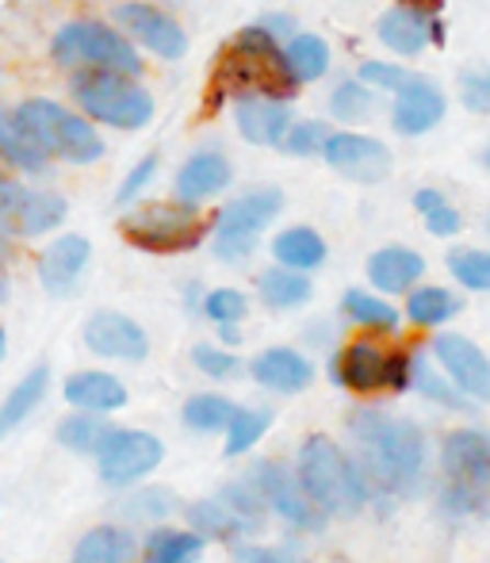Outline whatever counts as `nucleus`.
Masks as SVG:
<instances>
[{"instance_id":"28","label":"nucleus","mask_w":490,"mask_h":563,"mask_svg":"<svg viewBox=\"0 0 490 563\" xmlns=\"http://www.w3.org/2000/svg\"><path fill=\"white\" fill-rule=\"evenodd\" d=\"M0 162H8L12 169H20V173H35V177L51 169V154H46L35 139H31V131L20 123L15 108H12V112H8V108H0Z\"/></svg>"},{"instance_id":"4","label":"nucleus","mask_w":490,"mask_h":563,"mask_svg":"<svg viewBox=\"0 0 490 563\" xmlns=\"http://www.w3.org/2000/svg\"><path fill=\"white\" fill-rule=\"evenodd\" d=\"M69 97L92 123L115 126V131H142L154 119V97L138 85V77L115 74V69H74Z\"/></svg>"},{"instance_id":"31","label":"nucleus","mask_w":490,"mask_h":563,"mask_svg":"<svg viewBox=\"0 0 490 563\" xmlns=\"http://www.w3.org/2000/svg\"><path fill=\"white\" fill-rule=\"evenodd\" d=\"M283 58H288V69H291V77H296V85L303 89V85H314L330 74L334 54H330V43L322 35H314V31H296V35L283 43Z\"/></svg>"},{"instance_id":"30","label":"nucleus","mask_w":490,"mask_h":563,"mask_svg":"<svg viewBox=\"0 0 490 563\" xmlns=\"http://www.w3.org/2000/svg\"><path fill=\"white\" fill-rule=\"evenodd\" d=\"M46 391H51V368H46V364H35L31 372H23V379L4 395V402H0V438L20 430L38 410V402L46 399Z\"/></svg>"},{"instance_id":"43","label":"nucleus","mask_w":490,"mask_h":563,"mask_svg":"<svg viewBox=\"0 0 490 563\" xmlns=\"http://www.w3.org/2000/svg\"><path fill=\"white\" fill-rule=\"evenodd\" d=\"M326 139H330V126L322 123V119H299V123L288 126L280 150H283V154H291V157H322Z\"/></svg>"},{"instance_id":"37","label":"nucleus","mask_w":490,"mask_h":563,"mask_svg":"<svg viewBox=\"0 0 490 563\" xmlns=\"http://www.w3.org/2000/svg\"><path fill=\"white\" fill-rule=\"evenodd\" d=\"M410 387H417L425 399L437 402V407H445V410H471L468 395H464L460 387L445 376L441 364H430L425 356H414V376H410Z\"/></svg>"},{"instance_id":"24","label":"nucleus","mask_w":490,"mask_h":563,"mask_svg":"<svg viewBox=\"0 0 490 563\" xmlns=\"http://www.w3.org/2000/svg\"><path fill=\"white\" fill-rule=\"evenodd\" d=\"M249 376L257 379L260 387L276 391V395H299V391H307V387H311L314 364H311V356H303L299 349L272 345V349H265V353L253 356Z\"/></svg>"},{"instance_id":"47","label":"nucleus","mask_w":490,"mask_h":563,"mask_svg":"<svg viewBox=\"0 0 490 563\" xmlns=\"http://www.w3.org/2000/svg\"><path fill=\"white\" fill-rule=\"evenodd\" d=\"M357 77L365 85H371L376 92H399L402 85L414 77V69H407V66H399V62H360V69H357Z\"/></svg>"},{"instance_id":"15","label":"nucleus","mask_w":490,"mask_h":563,"mask_svg":"<svg viewBox=\"0 0 490 563\" xmlns=\"http://www.w3.org/2000/svg\"><path fill=\"white\" fill-rule=\"evenodd\" d=\"M322 162L334 173H342L345 180H357V185H379V180L391 177V146L376 134L360 131H330L326 146H322Z\"/></svg>"},{"instance_id":"11","label":"nucleus","mask_w":490,"mask_h":563,"mask_svg":"<svg viewBox=\"0 0 490 563\" xmlns=\"http://www.w3.org/2000/svg\"><path fill=\"white\" fill-rule=\"evenodd\" d=\"M283 211V192L280 188H253L226 203L215 216V230H211V253L223 265H242L253 257L260 234L272 227V219Z\"/></svg>"},{"instance_id":"39","label":"nucleus","mask_w":490,"mask_h":563,"mask_svg":"<svg viewBox=\"0 0 490 563\" xmlns=\"http://www.w3.org/2000/svg\"><path fill=\"white\" fill-rule=\"evenodd\" d=\"M414 211L422 216V223H425V230H430L433 238H456L464 230L460 208H453L441 188H417V192H414Z\"/></svg>"},{"instance_id":"49","label":"nucleus","mask_w":490,"mask_h":563,"mask_svg":"<svg viewBox=\"0 0 490 563\" xmlns=\"http://www.w3.org/2000/svg\"><path fill=\"white\" fill-rule=\"evenodd\" d=\"M231 563H307L296 544H253L238 541L231 552Z\"/></svg>"},{"instance_id":"46","label":"nucleus","mask_w":490,"mask_h":563,"mask_svg":"<svg viewBox=\"0 0 490 563\" xmlns=\"http://www.w3.org/2000/svg\"><path fill=\"white\" fill-rule=\"evenodd\" d=\"M460 104L471 115H490V66L460 69Z\"/></svg>"},{"instance_id":"14","label":"nucleus","mask_w":490,"mask_h":563,"mask_svg":"<svg viewBox=\"0 0 490 563\" xmlns=\"http://www.w3.org/2000/svg\"><path fill=\"white\" fill-rule=\"evenodd\" d=\"M115 27L131 38L134 46L149 51L162 62H180L188 54V35L169 12H162L157 4H146V0H123V4L112 8Z\"/></svg>"},{"instance_id":"56","label":"nucleus","mask_w":490,"mask_h":563,"mask_svg":"<svg viewBox=\"0 0 490 563\" xmlns=\"http://www.w3.org/2000/svg\"><path fill=\"white\" fill-rule=\"evenodd\" d=\"M0 257H8V234H0Z\"/></svg>"},{"instance_id":"7","label":"nucleus","mask_w":490,"mask_h":563,"mask_svg":"<svg viewBox=\"0 0 490 563\" xmlns=\"http://www.w3.org/2000/svg\"><path fill=\"white\" fill-rule=\"evenodd\" d=\"M51 58L66 69H115L126 77H142V54L120 27L100 20L62 23L51 38Z\"/></svg>"},{"instance_id":"41","label":"nucleus","mask_w":490,"mask_h":563,"mask_svg":"<svg viewBox=\"0 0 490 563\" xmlns=\"http://www.w3.org/2000/svg\"><path fill=\"white\" fill-rule=\"evenodd\" d=\"M234 402L226 399V395H215V391H203V395H192V399L185 402V410H180V418H185L188 430L196 433H219L231 426L234 418Z\"/></svg>"},{"instance_id":"48","label":"nucleus","mask_w":490,"mask_h":563,"mask_svg":"<svg viewBox=\"0 0 490 563\" xmlns=\"http://www.w3.org/2000/svg\"><path fill=\"white\" fill-rule=\"evenodd\" d=\"M192 364L211 379H226V376H234V372L242 368V361L231 353V349L211 345V341H200V345L192 349Z\"/></svg>"},{"instance_id":"36","label":"nucleus","mask_w":490,"mask_h":563,"mask_svg":"<svg viewBox=\"0 0 490 563\" xmlns=\"http://www.w3.org/2000/svg\"><path fill=\"white\" fill-rule=\"evenodd\" d=\"M112 433H115V426L108 422V418H97L92 410H81V415H69L66 422L58 426L54 438L62 441V449L77 452V456H97V452L108 445Z\"/></svg>"},{"instance_id":"54","label":"nucleus","mask_w":490,"mask_h":563,"mask_svg":"<svg viewBox=\"0 0 490 563\" xmlns=\"http://www.w3.org/2000/svg\"><path fill=\"white\" fill-rule=\"evenodd\" d=\"M8 353V334H4V327H0V356Z\"/></svg>"},{"instance_id":"42","label":"nucleus","mask_w":490,"mask_h":563,"mask_svg":"<svg viewBox=\"0 0 490 563\" xmlns=\"http://www.w3.org/2000/svg\"><path fill=\"white\" fill-rule=\"evenodd\" d=\"M272 426V410L265 407H238L226 426V456H245L249 449H257V441Z\"/></svg>"},{"instance_id":"45","label":"nucleus","mask_w":490,"mask_h":563,"mask_svg":"<svg viewBox=\"0 0 490 563\" xmlns=\"http://www.w3.org/2000/svg\"><path fill=\"white\" fill-rule=\"evenodd\" d=\"M123 510L131 521H162L177 510V495L165 487H146V490H138V495L126 498Z\"/></svg>"},{"instance_id":"35","label":"nucleus","mask_w":490,"mask_h":563,"mask_svg":"<svg viewBox=\"0 0 490 563\" xmlns=\"http://www.w3.org/2000/svg\"><path fill=\"white\" fill-rule=\"evenodd\" d=\"M208 537H200L196 529H154L142 544L146 563H196L203 556Z\"/></svg>"},{"instance_id":"3","label":"nucleus","mask_w":490,"mask_h":563,"mask_svg":"<svg viewBox=\"0 0 490 563\" xmlns=\"http://www.w3.org/2000/svg\"><path fill=\"white\" fill-rule=\"evenodd\" d=\"M299 479H303L307 495L326 510V518H357L368 506V475L334 438L326 433H311L299 445Z\"/></svg>"},{"instance_id":"57","label":"nucleus","mask_w":490,"mask_h":563,"mask_svg":"<svg viewBox=\"0 0 490 563\" xmlns=\"http://www.w3.org/2000/svg\"><path fill=\"white\" fill-rule=\"evenodd\" d=\"M487 234H490V216H487Z\"/></svg>"},{"instance_id":"17","label":"nucleus","mask_w":490,"mask_h":563,"mask_svg":"<svg viewBox=\"0 0 490 563\" xmlns=\"http://www.w3.org/2000/svg\"><path fill=\"white\" fill-rule=\"evenodd\" d=\"M433 361L471 402H490V356L464 334L433 338Z\"/></svg>"},{"instance_id":"29","label":"nucleus","mask_w":490,"mask_h":563,"mask_svg":"<svg viewBox=\"0 0 490 563\" xmlns=\"http://www.w3.org/2000/svg\"><path fill=\"white\" fill-rule=\"evenodd\" d=\"M326 257H330V245L314 227H283L280 234L272 238L276 265L299 268V273H314V268L326 265Z\"/></svg>"},{"instance_id":"40","label":"nucleus","mask_w":490,"mask_h":563,"mask_svg":"<svg viewBox=\"0 0 490 563\" xmlns=\"http://www.w3.org/2000/svg\"><path fill=\"white\" fill-rule=\"evenodd\" d=\"M448 276L460 284L464 291H479L490 296V250H476V245H456L445 257Z\"/></svg>"},{"instance_id":"1","label":"nucleus","mask_w":490,"mask_h":563,"mask_svg":"<svg viewBox=\"0 0 490 563\" xmlns=\"http://www.w3.org/2000/svg\"><path fill=\"white\" fill-rule=\"evenodd\" d=\"M349 433L357 441V464L365 467L368 487L387 495H410L425 475V430L414 418H399L391 410H353Z\"/></svg>"},{"instance_id":"50","label":"nucleus","mask_w":490,"mask_h":563,"mask_svg":"<svg viewBox=\"0 0 490 563\" xmlns=\"http://www.w3.org/2000/svg\"><path fill=\"white\" fill-rule=\"evenodd\" d=\"M157 165H162V162H157V154H146L138 165H134L131 173H126V177H123V185H120V192H115V203H120V208H126V203H134L142 192H146L149 185H154V177H157Z\"/></svg>"},{"instance_id":"16","label":"nucleus","mask_w":490,"mask_h":563,"mask_svg":"<svg viewBox=\"0 0 490 563\" xmlns=\"http://www.w3.org/2000/svg\"><path fill=\"white\" fill-rule=\"evenodd\" d=\"M165 460V445L146 430H115L108 445L97 452V472L108 487H131L146 479L157 464Z\"/></svg>"},{"instance_id":"51","label":"nucleus","mask_w":490,"mask_h":563,"mask_svg":"<svg viewBox=\"0 0 490 563\" xmlns=\"http://www.w3.org/2000/svg\"><path fill=\"white\" fill-rule=\"evenodd\" d=\"M260 27H268L276 38H283V35L291 38V35H296V31H299V27H296V20H291L288 12H268L265 20H260Z\"/></svg>"},{"instance_id":"20","label":"nucleus","mask_w":490,"mask_h":563,"mask_svg":"<svg viewBox=\"0 0 490 563\" xmlns=\"http://www.w3.org/2000/svg\"><path fill=\"white\" fill-rule=\"evenodd\" d=\"M441 20L422 8L410 4H391L376 20V38L383 51H391L394 58H417L430 43H441Z\"/></svg>"},{"instance_id":"34","label":"nucleus","mask_w":490,"mask_h":563,"mask_svg":"<svg viewBox=\"0 0 490 563\" xmlns=\"http://www.w3.org/2000/svg\"><path fill=\"white\" fill-rule=\"evenodd\" d=\"M342 311H345V319L365 327L368 334H391V330H399V307L387 303L383 296H376V291H368V288L345 291Z\"/></svg>"},{"instance_id":"5","label":"nucleus","mask_w":490,"mask_h":563,"mask_svg":"<svg viewBox=\"0 0 490 563\" xmlns=\"http://www.w3.org/2000/svg\"><path fill=\"white\" fill-rule=\"evenodd\" d=\"M215 230V216H203L200 203L185 200H165V203H146V208H134L131 216L120 219L123 242H131L142 253H192L203 238Z\"/></svg>"},{"instance_id":"23","label":"nucleus","mask_w":490,"mask_h":563,"mask_svg":"<svg viewBox=\"0 0 490 563\" xmlns=\"http://www.w3.org/2000/svg\"><path fill=\"white\" fill-rule=\"evenodd\" d=\"M291 119V100L276 97H245L234 100V126L249 146H280Z\"/></svg>"},{"instance_id":"6","label":"nucleus","mask_w":490,"mask_h":563,"mask_svg":"<svg viewBox=\"0 0 490 563\" xmlns=\"http://www.w3.org/2000/svg\"><path fill=\"white\" fill-rule=\"evenodd\" d=\"M15 115L51 157H62L69 165H97L108 154L92 119L51 97H27L23 104H15Z\"/></svg>"},{"instance_id":"38","label":"nucleus","mask_w":490,"mask_h":563,"mask_svg":"<svg viewBox=\"0 0 490 563\" xmlns=\"http://www.w3.org/2000/svg\"><path fill=\"white\" fill-rule=\"evenodd\" d=\"M326 108L337 123H365V119L376 112V89L360 81V77H345V81L334 85Z\"/></svg>"},{"instance_id":"55","label":"nucleus","mask_w":490,"mask_h":563,"mask_svg":"<svg viewBox=\"0 0 490 563\" xmlns=\"http://www.w3.org/2000/svg\"><path fill=\"white\" fill-rule=\"evenodd\" d=\"M479 162H483V169L490 173V142H487V150H483V157H479Z\"/></svg>"},{"instance_id":"13","label":"nucleus","mask_w":490,"mask_h":563,"mask_svg":"<svg viewBox=\"0 0 490 563\" xmlns=\"http://www.w3.org/2000/svg\"><path fill=\"white\" fill-rule=\"evenodd\" d=\"M249 479L257 483L260 498H265L268 510H276V518H283L291 529H303V533H319L326 526V510L307 495L299 472H291L280 460H257L249 472Z\"/></svg>"},{"instance_id":"52","label":"nucleus","mask_w":490,"mask_h":563,"mask_svg":"<svg viewBox=\"0 0 490 563\" xmlns=\"http://www.w3.org/2000/svg\"><path fill=\"white\" fill-rule=\"evenodd\" d=\"M219 334H223L226 345H238V341H242V334H238V330H234V322H226V327H219Z\"/></svg>"},{"instance_id":"25","label":"nucleus","mask_w":490,"mask_h":563,"mask_svg":"<svg viewBox=\"0 0 490 563\" xmlns=\"http://www.w3.org/2000/svg\"><path fill=\"white\" fill-rule=\"evenodd\" d=\"M368 284L383 296H402V291L417 288L425 276V257L410 245H379L365 261Z\"/></svg>"},{"instance_id":"27","label":"nucleus","mask_w":490,"mask_h":563,"mask_svg":"<svg viewBox=\"0 0 490 563\" xmlns=\"http://www.w3.org/2000/svg\"><path fill=\"white\" fill-rule=\"evenodd\" d=\"M257 296L268 311H299V307H307L314 296L311 273L272 265V268H265V273H257Z\"/></svg>"},{"instance_id":"44","label":"nucleus","mask_w":490,"mask_h":563,"mask_svg":"<svg viewBox=\"0 0 490 563\" xmlns=\"http://www.w3.org/2000/svg\"><path fill=\"white\" fill-rule=\"evenodd\" d=\"M200 307L215 327H226V322L238 327L245 314H249V299H245V291H238V288H211Z\"/></svg>"},{"instance_id":"33","label":"nucleus","mask_w":490,"mask_h":563,"mask_svg":"<svg viewBox=\"0 0 490 563\" xmlns=\"http://www.w3.org/2000/svg\"><path fill=\"white\" fill-rule=\"evenodd\" d=\"M460 311H464V299L453 288H441V284H422V288H410L407 296V319L422 330L445 327Z\"/></svg>"},{"instance_id":"21","label":"nucleus","mask_w":490,"mask_h":563,"mask_svg":"<svg viewBox=\"0 0 490 563\" xmlns=\"http://www.w3.org/2000/svg\"><path fill=\"white\" fill-rule=\"evenodd\" d=\"M92 261V242L85 234H62L38 257V280L51 296H74Z\"/></svg>"},{"instance_id":"9","label":"nucleus","mask_w":490,"mask_h":563,"mask_svg":"<svg viewBox=\"0 0 490 563\" xmlns=\"http://www.w3.org/2000/svg\"><path fill=\"white\" fill-rule=\"evenodd\" d=\"M414 376V356L407 349H391L376 338H357L334 353L330 361V379L337 387H349L357 395L371 391H407Z\"/></svg>"},{"instance_id":"53","label":"nucleus","mask_w":490,"mask_h":563,"mask_svg":"<svg viewBox=\"0 0 490 563\" xmlns=\"http://www.w3.org/2000/svg\"><path fill=\"white\" fill-rule=\"evenodd\" d=\"M4 299H8V276L0 273V303H4Z\"/></svg>"},{"instance_id":"8","label":"nucleus","mask_w":490,"mask_h":563,"mask_svg":"<svg viewBox=\"0 0 490 563\" xmlns=\"http://www.w3.org/2000/svg\"><path fill=\"white\" fill-rule=\"evenodd\" d=\"M445 495L441 506L448 514H476L490 498V433L453 430L441 445Z\"/></svg>"},{"instance_id":"10","label":"nucleus","mask_w":490,"mask_h":563,"mask_svg":"<svg viewBox=\"0 0 490 563\" xmlns=\"http://www.w3.org/2000/svg\"><path fill=\"white\" fill-rule=\"evenodd\" d=\"M265 498H260L257 483L253 479H234L223 483L215 495L200 498V503L188 506V521L200 537L223 544H238L245 537L260 533L265 529Z\"/></svg>"},{"instance_id":"12","label":"nucleus","mask_w":490,"mask_h":563,"mask_svg":"<svg viewBox=\"0 0 490 563\" xmlns=\"http://www.w3.org/2000/svg\"><path fill=\"white\" fill-rule=\"evenodd\" d=\"M69 216L66 196L27 188L0 173V234L8 238H43L58 230Z\"/></svg>"},{"instance_id":"32","label":"nucleus","mask_w":490,"mask_h":563,"mask_svg":"<svg viewBox=\"0 0 490 563\" xmlns=\"http://www.w3.org/2000/svg\"><path fill=\"white\" fill-rule=\"evenodd\" d=\"M138 541L123 526H97L77 541L74 563H134Z\"/></svg>"},{"instance_id":"18","label":"nucleus","mask_w":490,"mask_h":563,"mask_svg":"<svg viewBox=\"0 0 490 563\" xmlns=\"http://www.w3.org/2000/svg\"><path fill=\"white\" fill-rule=\"evenodd\" d=\"M448 112V97L433 77L414 74L399 92H394V104H391V123L402 139H422L430 134L433 126L445 119Z\"/></svg>"},{"instance_id":"26","label":"nucleus","mask_w":490,"mask_h":563,"mask_svg":"<svg viewBox=\"0 0 490 563\" xmlns=\"http://www.w3.org/2000/svg\"><path fill=\"white\" fill-rule=\"evenodd\" d=\"M62 395H66L69 407L92 410V415H115V410L126 407L123 379L112 376V372H100V368L74 372V376L62 384Z\"/></svg>"},{"instance_id":"2","label":"nucleus","mask_w":490,"mask_h":563,"mask_svg":"<svg viewBox=\"0 0 490 563\" xmlns=\"http://www.w3.org/2000/svg\"><path fill=\"white\" fill-rule=\"evenodd\" d=\"M211 81H215L219 97H231V100H245V97L291 100L299 89L288 69V58H283L280 38L268 27H260V23L242 27L238 35L223 46Z\"/></svg>"},{"instance_id":"22","label":"nucleus","mask_w":490,"mask_h":563,"mask_svg":"<svg viewBox=\"0 0 490 563\" xmlns=\"http://www.w3.org/2000/svg\"><path fill=\"white\" fill-rule=\"evenodd\" d=\"M231 180H234L231 157L219 154V150H196L177 169V177H172V196L185 203H203V200H215L219 192H226Z\"/></svg>"},{"instance_id":"19","label":"nucleus","mask_w":490,"mask_h":563,"mask_svg":"<svg viewBox=\"0 0 490 563\" xmlns=\"http://www.w3.org/2000/svg\"><path fill=\"white\" fill-rule=\"evenodd\" d=\"M85 345L104 361L142 364L149 356V338L131 314L123 311H92L85 322Z\"/></svg>"}]
</instances>
